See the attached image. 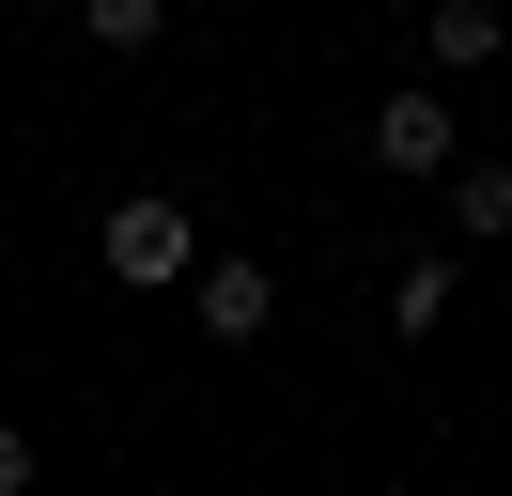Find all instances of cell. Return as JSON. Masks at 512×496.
Here are the masks:
<instances>
[{"label":"cell","mask_w":512,"mask_h":496,"mask_svg":"<svg viewBox=\"0 0 512 496\" xmlns=\"http://www.w3.org/2000/svg\"><path fill=\"white\" fill-rule=\"evenodd\" d=\"M94 264L125 279V295H187L202 279V217L171 202V186H125V202L94 217Z\"/></svg>","instance_id":"6da1fadb"},{"label":"cell","mask_w":512,"mask_h":496,"mask_svg":"<svg viewBox=\"0 0 512 496\" xmlns=\"http://www.w3.org/2000/svg\"><path fill=\"white\" fill-rule=\"evenodd\" d=\"M357 155H373L388 186H450V171H466V124H450V93H419V78H404L373 124H357Z\"/></svg>","instance_id":"7a4b0ae2"},{"label":"cell","mask_w":512,"mask_h":496,"mask_svg":"<svg viewBox=\"0 0 512 496\" xmlns=\"http://www.w3.org/2000/svg\"><path fill=\"white\" fill-rule=\"evenodd\" d=\"M187 310H202V341H264V326H280V264H249V248H202Z\"/></svg>","instance_id":"3957f363"},{"label":"cell","mask_w":512,"mask_h":496,"mask_svg":"<svg viewBox=\"0 0 512 496\" xmlns=\"http://www.w3.org/2000/svg\"><path fill=\"white\" fill-rule=\"evenodd\" d=\"M497 47H512L497 0H435V16H419V62H435V78H466V62H497Z\"/></svg>","instance_id":"277c9868"},{"label":"cell","mask_w":512,"mask_h":496,"mask_svg":"<svg viewBox=\"0 0 512 496\" xmlns=\"http://www.w3.org/2000/svg\"><path fill=\"white\" fill-rule=\"evenodd\" d=\"M450 295H466V264H450V248H419V264L388 279V341H435V326H450Z\"/></svg>","instance_id":"5b68a950"},{"label":"cell","mask_w":512,"mask_h":496,"mask_svg":"<svg viewBox=\"0 0 512 496\" xmlns=\"http://www.w3.org/2000/svg\"><path fill=\"white\" fill-rule=\"evenodd\" d=\"M450 233H466V248L512 233V155H466V171H450Z\"/></svg>","instance_id":"8992f818"},{"label":"cell","mask_w":512,"mask_h":496,"mask_svg":"<svg viewBox=\"0 0 512 496\" xmlns=\"http://www.w3.org/2000/svg\"><path fill=\"white\" fill-rule=\"evenodd\" d=\"M78 31H94L109 62H140V47H171V0H94V16H78Z\"/></svg>","instance_id":"52a82bcc"},{"label":"cell","mask_w":512,"mask_h":496,"mask_svg":"<svg viewBox=\"0 0 512 496\" xmlns=\"http://www.w3.org/2000/svg\"><path fill=\"white\" fill-rule=\"evenodd\" d=\"M0 496H32V419H0Z\"/></svg>","instance_id":"ba28073f"}]
</instances>
